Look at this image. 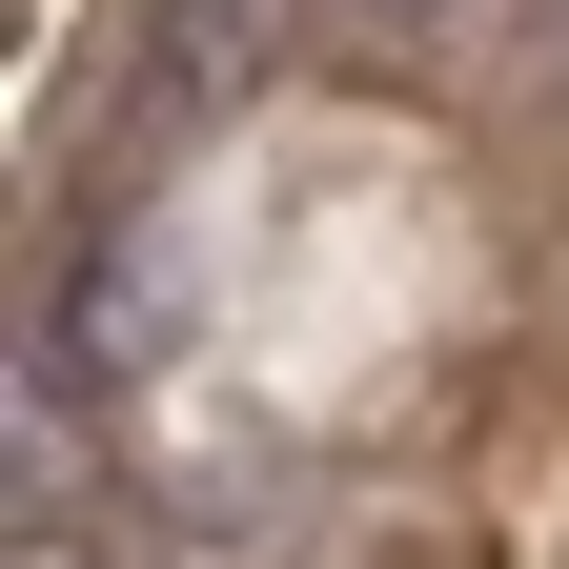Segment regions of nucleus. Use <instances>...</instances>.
I'll list each match as a JSON object with an SVG mask.
<instances>
[{"instance_id":"f257e3e1","label":"nucleus","mask_w":569,"mask_h":569,"mask_svg":"<svg viewBox=\"0 0 569 569\" xmlns=\"http://www.w3.org/2000/svg\"><path fill=\"white\" fill-rule=\"evenodd\" d=\"M142 61H163V82H203V102H224L244 61H264V21H244V0H142Z\"/></svg>"},{"instance_id":"f03ea898","label":"nucleus","mask_w":569,"mask_h":569,"mask_svg":"<svg viewBox=\"0 0 569 569\" xmlns=\"http://www.w3.org/2000/svg\"><path fill=\"white\" fill-rule=\"evenodd\" d=\"M326 21H367L387 61H488V41L529 21V0H326Z\"/></svg>"},{"instance_id":"7ed1b4c3","label":"nucleus","mask_w":569,"mask_h":569,"mask_svg":"<svg viewBox=\"0 0 569 569\" xmlns=\"http://www.w3.org/2000/svg\"><path fill=\"white\" fill-rule=\"evenodd\" d=\"M21 569H82V529H21Z\"/></svg>"}]
</instances>
